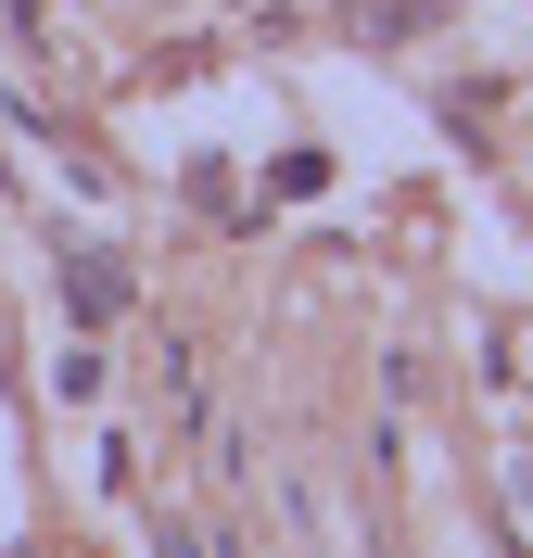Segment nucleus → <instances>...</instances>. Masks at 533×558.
Masks as SVG:
<instances>
[{"label":"nucleus","instance_id":"nucleus-2","mask_svg":"<svg viewBox=\"0 0 533 558\" xmlns=\"http://www.w3.org/2000/svg\"><path fill=\"white\" fill-rule=\"evenodd\" d=\"M445 13H458V0H355V26H368V38H432Z\"/></svg>","mask_w":533,"mask_h":558},{"label":"nucleus","instance_id":"nucleus-1","mask_svg":"<svg viewBox=\"0 0 533 558\" xmlns=\"http://www.w3.org/2000/svg\"><path fill=\"white\" fill-rule=\"evenodd\" d=\"M64 292H76V317H89V330H102V317L128 305V267H114L102 242H76V254H64Z\"/></svg>","mask_w":533,"mask_h":558},{"label":"nucleus","instance_id":"nucleus-3","mask_svg":"<svg viewBox=\"0 0 533 558\" xmlns=\"http://www.w3.org/2000/svg\"><path fill=\"white\" fill-rule=\"evenodd\" d=\"M0 26H13V51H51V13L38 0H0Z\"/></svg>","mask_w":533,"mask_h":558}]
</instances>
